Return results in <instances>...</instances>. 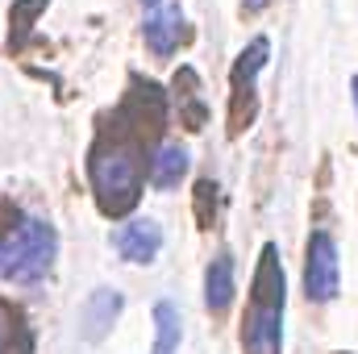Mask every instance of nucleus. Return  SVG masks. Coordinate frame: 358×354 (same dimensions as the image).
<instances>
[{
  "mask_svg": "<svg viewBox=\"0 0 358 354\" xmlns=\"http://www.w3.org/2000/svg\"><path fill=\"white\" fill-rule=\"evenodd\" d=\"M0 354H34V330L25 313L0 296Z\"/></svg>",
  "mask_w": 358,
  "mask_h": 354,
  "instance_id": "9d476101",
  "label": "nucleus"
},
{
  "mask_svg": "<svg viewBox=\"0 0 358 354\" xmlns=\"http://www.w3.org/2000/svg\"><path fill=\"white\" fill-rule=\"evenodd\" d=\"M179 342H183L179 309L171 300H159L155 304V351L150 354H179Z\"/></svg>",
  "mask_w": 358,
  "mask_h": 354,
  "instance_id": "f8f14e48",
  "label": "nucleus"
},
{
  "mask_svg": "<svg viewBox=\"0 0 358 354\" xmlns=\"http://www.w3.org/2000/svg\"><path fill=\"white\" fill-rule=\"evenodd\" d=\"M234 259L221 250L213 263H208V271H204V309L213 313V317H225L229 313V304H234Z\"/></svg>",
  "mask_w": 358,
  "mask_h": 354,
  "instance_id": "1a4fd4ad",
  "label": "nucleus"
},
{
  "mask_svg": "<svg viewBox=\"0 0 358 354\" xmlns=\"http://www.w3.org/2000/svg\"><path fill=\"white\" fill-rule=\"evenodd\" d=\"M283 309H287L283 259H279L275 242H263L255 279H250V304H246V317H242V351L283 354Z\"/></svg>",
  "mask_w": 358,
  "mask_h": 354,
  "instance_id": "f03ea898",
  "label": "nucleus"
},
{
  "mask_svg": "<svg viewBox=\"0 0 358 354\" xmlns=\"http://www.w3.org/2000/svg\"><path fill=\"white\" fill-rule=\"evenodd\" d=\"M187 163H192L187 150H183L179 142H167V146L155 150V159H150V176L146 179H150L155 187H176L179 179L187 176Z\"/></svg>",
  "mask_w": 358,
  "mask_h": 354,
  "instance_id": "9b49d317",
  "label": "nucleus"
},
{
  "mask_svg": "<svg viewBox=\"0 0 358 354\" xmlns=\"http://www.w3.org/2000/svg\"><path fill=\"white\" fill-rule=\"evenodd\" d=\"M59 255V234L42 217L13 213V225L0 234V279L38 283Z\"/></svg>",
  "mask_w": 358,
  "mask_h": 354,
  "instance_id": "7ed1b4c3",
  "label": "nucleus"
},
{
  "mask_svg": "<svg viewBox=\"0 0 358 354\" xmlns=\"http://www.w3.org/2000/svg\"><path fill=\"white\" fill-rule=\"evenodd\" d=\"M271 59V42L267 34L250 38V46L238 55L234 71H229V108H225V125H229V138H242L255 117H259V76Z\"/></svg>",
  "mask_w": 358,
  "mask_h": 354,
  "instance_id": "20e7f679",
  "label": "nucleus"
},
{
  "mask_svg": "<svg viewBox=\"0 0 358 354\" xmlns=\"http://www.w3.org/2000/svg\"><path fill=\"white\" fill-rule=\"evenodd\" d=\"M113 246L125 263H155L159 250H163V229H159V221L138 217V221H129L113 234Z\"/></svg>",
  "mask_w": 358,
  "mask_h": 354,
  "instance_id": "0eeeda50",
  "label": "nucleus"
},
{
  "mask_svg": "<svg viewBox=\"0 0 358 354\" xmlns=\"http://www.w3.org/2000/svg\"><path fill=\"white\" fill-rule=\"evenodd\" d=\"M355 104H358V76H355Z\"/></svg>",
  "mask_w": 358,
  "mask_h": 354,
  "instance_id": "2eb2a0df",
  "label": "nucleus"
},
{
  "mask_svg": "<svg viewBox=\"0 0 358 354\" xmlns=\"http://www.w3.org/2000/svg\"><path fill=\"white\" fill-rule=\"evenodd\" d=\"M142 4H146V17H142L146 46L159 59L176 55L179 46L187 42V17H183V8H179L176 0H142Z\"/></svg>",
  "mask_w": 358,
  "mask_h": 354,
  "instance_id": "423d86ee",
  "label": "nucleus"
},
{
  "mask_svg": "<svg viewBox=\"0 0 358 354\" xmlns=\"http://www.w3.org/2000/svg\"><path fill=\"white\" fill-rule=\"evenodd\" d=\"M213 213H217V183L213 179H200L196 183V221H200V229L213 225Z\"/></svg>",
  "mask_w": 358,
  "mask_h": 354,
  "instance_id": "ddd939ff",
  "label": "nucleus"
},
{
  "mask_svg": "<svg viewBox=\"0 0 358 354\" xmlns=\"http://www.w3.org/2000/svg\"><path fill=\"white\" fill-rule=\"evenodd\" d=\"M342 288V263H338V242L329 229H313L308 255H304V292L317 304H329Z\"/></svg>",
  "mask_w": 358,
  "mask_h": 354,
  "instance_id": "39448f33",
  "label": "nucleus"
},
{
  "mask_svg": "<svg viewBox=\"0 0 358 354\" xmlns=\"http://www.w3.org/2000/svg\"><path fill=\"white\" fill-rule=\"evenodd\" d=\"M167 125V96L155 80L134 76L125 100L100 117L88 146V183L96 208L104 217H129L142 200V183L150 176L155 142Z\"/></svg>",
  "mask_w": 358,
  "mask_h": 354,
  "instance_id": "f257e3e1",
  "label": "nucleus"
},
{
  "mask_svg": "<svg viewBox=\"0 0 358 354\" xmlns=\"http://www.w3.org/2000/svg\"><path fill=\"white\" fill-rule=\"evenodd\" d=\"M121 309H125V296H121L117 288H96L88 300H84V309H80V334H84L88 342L108 338V330H113V321L121 317Z\"/></svg>",
  "mask_w": 358,
  "mask_h": 354,
  "instance_id": "6e6552de",
  "label": "nucleus"
},
{
  "mask_svg": "<svg viewBox=\"0 0 358 354\" xmlns=\"http://www.w3.org/2000/svg\"><path fill=\"white\" fill-rule=\"evenodd\" d=\"M267 4H271V0H242V13H246V17H259Z\"/></svg>",
  "mask_w": 358,
  "mask_h": 354,
  "instance_id": "4468645a",
  "label": "nucleus"
}]
</instances>
